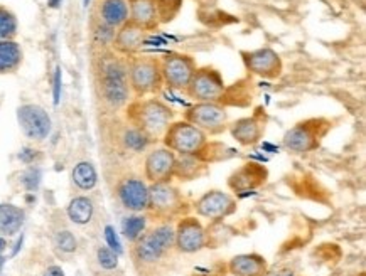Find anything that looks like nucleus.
I'll use <instances>...</instances> for the list:
<instances>
[{
  "instance_id": "obj_23",
  "label": "nucleus",
  "mask_w": 366,
  "mask_h": 276,
  "mask_svg": "<svg viewBox=\"0 0 366 276\" xmlns=\"http://www.w3.org/2000/svg\"><path fill=\"white\" fill-rule=\"evenodd\" d=\"M22 63V49L14 39L0 41V74L14 73Z\"/></svg>"
},
{
  "instance_id": "obj_16",
  "label": "nucleus",
  "mask_w": 366,
  "mask_h": 276,
  "mask_svg": "<svg viewBox=\"0 0 366 276\" xmlns=\"http://www.w3.org/2000/svg\"><path fill=\"white\" fill-rule=\"evenodd\" d=\"M206 245V232L192 218H186L176 229V245L181 252H196Z\"/></svg>"
},
{
  "instance_id": "obj_24",
  "label": "nucleus",
  "mask_w": 366,
  "mask_h": 276,
  "mask_svg": "<svg viewBox=\"0 0 366 276\" xmlns=\"http://www.w3.org/2000/svg\"><path fill=\"white\" fill-rule=\"evenodd\" d=\"M68 216L74 224H88L93 218V203L88 198H74L68 205Z\"/></svg>"
},
{
  "instance_id": "obj_4",
  "label": "nucleus",
  "mask_w": 366,
  "mask_h": 276,
  "mask_svg": "<svg viewBox=\"0 0 366 276\" xmlns=\"http://www.w3.org/2000/svg\"><path fill=\"white\" fill-rule=\"evenodd\" d=\"M164 143L169 150L179 155H196L203 152V148L208 143V135L201 132L198 126H194L189 121H172L169 125L167 132L164 133Z\"/></svg>"
},
{
  "instance_id": "obj_2",
  "label": "nucleus",
  "mask_w": 366,
  "mask_h": 276,
  "mask_svg": "<svg viewBox=\"0 0 366 276\" xmlns=\"http://www.w3.org/2000/svg\"><path fill=\"white\" fill-rule=\"evenodd\" d=\"M129 116L134 126L142 130L150 140L162 138L169 125L174 121V111L171 106L156 96L139 98L137 101L130 105Z\"/></svg>"
},
{
  "instance_id": "obj_5",
  "label": "nucleus",
  "mask_w": 366,
  "mask_h": 276,
  "mask_svg": "<svg viewBox=\"0 0 366 276\" xmlns=\"http://www.w3.org/2000/svg\"><path fill=\"white\" fill-rule=\"evenodd\" d=\"M176 245V229L169 224L159 226L135 241L134 255L142 263L152 265Z\"/></svg>"
},
{
  "instance_id": "obj_3",
  "label": "nucleus",
  "mask_w": 366,
  "mask_h": 276,
  "mask_svg": "<svg viewBox=\"0 0 366 276\" xmlns=\"http://www.w3.org/2000/svg\"><path fill=\"white\" fill-rule=\"evenodd\" d=\"M127 73H129L130 90L137 100L161 93L164 79L159 59L149 56H137V58L132 56L130 61H127Z\"/></svg>"
},
{
  "instance_id": "obj_27",
  "label": "nucleus",
  "mask_w": 366,
  "mask_h": 276,
  "mask_svg": "<svg viewBox=\"0 0 366 276\" xmlns=\"http://www.w3.org/2000/svg\"><path fill=\"white\" fill-rule=\"evenodd\" d=\"M122 138H124L125 147L132 152H142L150 143V138L142 132V130H139L137 126H130V128H127Z\"/></svg>"
},
{
  "instance_id": "obj_31",
  "label": "nucleus",
  "mask_w": 366,
  "mask_h": 276,
  "mask_svg": "<svg viewBox=\"0 0 366 276\" xmlns=\"http://www.w3.org/2000/svg\"><path fill=\"white\" fill-rule=\"evenodd\" d=\"M98 263H100L102 268L105 270H114L119 265V255L115 251H112L110 247L102 246L98 250Z\"/></svg>"
},
{
  "instance_id": "obj_21",
  "label": "nucleus",
  "mask_w": 366,
  "mask_h": 276,
  "mask_svg": "<svg viewBox=\"0 0 366 276\" xmlns=\"http://www.w3.org/2000/svg\"><path fill=\"white\" fill-rule=\"evenodd\" d=\"M229 273L233 276H265L267 263L258 255H240L229 261Z\"/></svg>"
},
{
  "instance_id": "obj_36",
  "label": "nucleus",
  "mask_w": 366,
  "mask_h": 276,
  "mask_svg": "<svg viewBox=\"0 0 366 276\" xmlns=\"http://www.w3.org/2000/svg\"><path fill=\"white\" fill-rule=\"evenodd\" d=\"M56 78H54V105L59 103V96H61V73L59 69H56Z\"/></svg>"
},
{
  "instance_id": "obj_40",
  "label": "nucleus",
  "mask_w": 366,
  "mask_h": 276,
  "mask_svg": "<svg viewBox=\"0 0 366 276\" xmlns=\"http://www.w3.org/2000/svg\"><path fill=\"white\" fill-rule=\"evenodd\" d=\"M129 2H130V0H129Z\"/></svg>"
},
{
  "instance_id": "obj_9",
  "label": "nucleus",
  "mask_w": 366,
  "mask_h": 276,
  "mask_svg": "<svg viewBox=\"0 0 366 276\" xmlns=\"http://www.w3.org/2000/svg\"><path fill=\"white\" fill-rule=\"evenodd\" d=\"M17 120L22 133L36 142L48 138L51 133V118L48 111L39 105H22L17 110Z\"/></svg>"
},
{
  "instance_id": "obj_7",
  "label": "nucleus",
  "mask_w": 366,
  "mask_h": 276,
  "mask_svg": "<svg viewBox=\"0 0 366 276\" xmlns=\"http://www.w3.org/2000/svg\"><path fill=\"white\" fill-rule=\"evenodd\" d=\"M184 120L206 135H219L228 126V111L222 103H196L186 111Z\"/></svg>"
},
{
  "instance_id": "obj_15",
  "label": "nucleus",
  "mask_w": 366,
  "mask_h": 276,
  "mask_svg": "<svg viewBox=\"0 0 366 276\" xmlns=\"http://www.w3.org/2000/svg\"><path fill=\"white\" fill-rule=\"evenodd\" d=\"M234 209V200L229 194L219 193V190H213V193L204 194L198 203H196V213L199 216L211 221H218V219L227 218L232 214Z\"/></svg>"
},
{
  "instance_id": "obj_38",
  "label": "nucleus",
  "mask_w": 366,
  "mask_h": 276,
  "mask_svg": "<svg viewBox=\"0 0 366 276\" xmlns=\"http://www.w3.org/2000/svg\"><path fill=\"white\" fill-rule=\"evenodd\" d=\"M6 250V240H4L2 236H0V252Z\"/></svg>"
},
{
  "instance_id": "obj_8",
  "label": "nucleus",
  "mask_w": 366,
  "mask_h": 276,
  "mask_svg": "<svg viewBox=\"0 0 366 276\" xmlns=\"http://www.w3.org/2000/svg\"><path fill=\"white\" fill-rule=\"evenodd\" d=\"M161 64V74L164 84L176 91H186L192 74H194L196 66L194 59L191 56L182 53H171L159 61Z\"/></svg>"
},
{
  "instance_id": "obj_6",
  "label": "nucleus",
  "mask_w": 366,
  "mask_h": 276,
  "mask_svg": "<svg viewBox=\"0 0 366 276\" xmlns=\"http://www.w3.org/2000/svg\"><path fill=\"white\" fill-rule=\"evenodd\" d=\"M224 91H227L224 79L213 68L196 69L186 88V95L196 103H219Z\"/></svg>"
},
{
  "instance_id": "obj_22",
  "label": "nucleus",
  "mask_w": 366,
  "mask_h": 276,
  "mask_svg": "<svg viewBox=\"0 0 366 276\" xmlns=\"http://www.w3.org/2000/svg\"><path fill=\"white\" fill-rule=\"evenodd\" d=\"M24 224V210L12 204H0V235L14 236Z\"/></svg>"
},
{
  "instance_id": "obj_28",
  "label": "nucleus",
  "mask_w": 366,
  "mask_h": 276,
  "mask_svg": "<svg viewBox=\"0 0 366 276\" xmlns=\"http://www.w3.org/2000/svg\"><path fill=\"white\" fill-rule=\"evenodd\" d=\"M17 34V17L7 7L0 6V41L14 39Z\"/></svg>"
},
{
  "instance_id": "obj_32",
  "label": "nucleus",
  "mask_w": 366,
  "mask_h": 276,
  "mask_svg": "<svg viewBox=\"0 0 366 276\" xmlns=\"http://www.w3.org/2000/svg\"><path fill=\"white\" fill-rule=\"evenodd\" d=\"M56 246L58 250H61L63 252H73L76 251V237H74L69 231H59L58 235L54 237Z\"/></svg>"
},
{
  "instance_id": "obj_26",
  "label": "nucleus",
  "mask_w": 366,
  "mask_h": 276,
  "mask_svg": "<svg viewBox=\"0 0 366 276\" xmlns=\"http://www.w3.org/2000/svg\"><path fill=\"white\" fill-rule=\"evenodd\" d=\"M264 170H260V168H257L255 165H248L233 177L232 185L237 187V189H248V187L262 184V182H264Z\"/></svg>"
},
{
  "instance_id": "obj_35",
  "label": "nucleus",
  "mask_w": 366,
  "mask_h": 276,
  "mask_svg": "<svg viewBox=\"0 0 366 276\" xmlns=\"http://www.w3.org/2000/svg\"><path fill=\"white\" fill-rule=\"evenodd\" d=\"M36 157H37V150H32V148H24V150L19 153V158L26 163H32Z\"/></svg>"
},
{
  "instance_id": "obj_30",
  "label": "nucleus",
  "mask_w": 366,
  "mask_h": 276,
  "mask_svg": "<svg viewBox=\"0 0 366 276\" xmlns=\"http://www.w3.org/2000/svg\"><path fill=\"white\" fill-rule=\"evenodd\" d=\"M115 29H112V27L105 26L103 22H98V26L95 27V42L98 46H102V48H107V46L114 44V39H115Z\"/></svg>"
},
{
  "instance_id": "obj_34",
  "label": "nucleus",
  "mask_w": 366,
  "mask_h": 276,
  "mask_svg": "<svg viewBox=\"0 0 366 276\" xmlns=\"http://www.w3.org/2000/svg\"><path fill=\"white\" fill-rule=\"evenodd\" d=\"M105 237H107V242H109V247L112 251H115L117 255H120L122 252V245L119 241V236H117L115 229L112 226H107L105 228Z\"/></svg>"
},
{
  "instance_id": "obj_37",
  "label": "nucleus",
  "mask_w": 366,
  "mask_h": 276,
  "mask_svg": "<svg viewBox=\"0 0 366 276\" xmlns=\"http://www.w3.org/2000/svg\"><path fill=\"white\" fill-rule=\"evenodd\" d=\"M44 276H64V273H63V270L59 268V266H51V268L46 270Z\"/></svg>"
},
{
  "instance_id": "obj_17",
  "label": "nucleus",
  "mask_w": 366,
  "mask_h": 276,
  "mask_svg": "<svg viewBox=\"0 0 366 276\" xmlns=\"http://www.w3.org/2000/svg\"><path fill=\"white\" fill-rule=\"evenodd\" d=\"M119 199L124 208L134 213L149 209V187L140 179H125L119 185Z\"/></svg>"
},
{
  "instance_id": "obj_19",
  "label": "nucleus",
  "mask_w": 366,
  "mask_h": 276,
  "mask_svg": "<svg viewBox=\"0 0 366 276\" xmlns=\"http://www.w3.org/2000/svg\"><path fill=\"white\" fill-rule=\"evenodd\" d=\"M264 121L258 116H248V118L234 121L229 132L240 145H255L264 135Z\"/></svg>"
},
{
  "instance_id": "obj_18",
  "label": "nucleus",
  "mask_w": 366,
  "mask_h": 276,
  "mask_svg": "<svg viewBox=\"0 0 366 276\" xmlns=\"http://www.w3.org/2000/svg\"><path fill=\"white\" fill-rule=\"evenodd\" d=\"M130 16L129 21L134 22L145 31H152L159 26V21L162 17L161 4L159 0H130Z\"/></svg>"
},
{
  "instance_id": "obj_25",
  "label": "nucleus",
  "mask_w": 366,
  "mask_h": 276,
  "mask_svg": "<svg viewBox=\"0 0 366 276\" xmlns=\"http://www.w3.org/2000/svg\"><path fill=\"white\" fill-rule=\"evenodd\" d=\"M97 170L90 162H79L78 165L73 168V182L79 187V189L90 190L97 185Z\"/></svg>"
},
{
  "instance_id": "obj_39",
  "label": "nucleus",
  "mask_w": 366,
  "mask_h": 276,
  "mask_svg": "<svg viewBox=\"0 0 366 276\" xmlns=\"http://www.w3.org/2000/svg\"><path fill=\"white\" fill-rule=\"evenodd\" d=\"M265 276H284V275H282V271H279V273L275 271V273H265Z\"/></svg>"
},
{
  "instance_id": "obj_14",
  "label": "nucleus",
  "mask_w": 366,
  "mask_h": 276,
  "mask_svg": "<svg viewBox=\"0 0 366 276\" xmlns=\"http://www.w3.org/2000/svg\"><path fill=\"white\" fill-rule=\"evenodd\" d=\"M145 39H147V31L129 21L117 29L114 44L112 46H114V49L119 54L132 58V56H135L142 49Z\"/></svg>"
},
{
  "instance_id": "obj_1",
  "label": "nucleus",
  "mask_w": 366,
  "mask_h": 276,
  "mask_svg": "<svg viewBox=\"0 0 366 276\" xmlns=\"http://www.w3.org/2000/svg\"><path fill=\"white\" fill-rule=\"evenodd\" d=\"M98 76H100V91L112 108H122L130 101L132 90L129 84L127 73V61L115 54L102 56L98 64Z\"/></svg>"
},
{
  "instance_id": "obj_20",
  "label": "nucleus",
  "mask_w": 366,
  "mask_h": 276,
  "mask_svg": "<svg viewBox=\"0 0 366 276\" xmlns=\"http://www.w3.org/2000/svg\"><path fill=\"white\" fill-rule=\"evenodd\" d=\"M130 7L129 0H102L100 4V22L112 29H119L129 22Z\"/></svg>"
},
{
  "instance_id": "obj_33",
  "label": "nucleus",
  "mask_w": 366,
  "mask_h": 276,
  "mask_svg": "<svg viewBox=\"0 0 366 276\" xmlns=\"http://www.w3.org/2000/svg\"><path fill=\"white\" fill-rule=\"evenodd\" d=\"M39 182H41V170H39V168L31 167L29 170H27L26 174L22 175V184H24L27 190H36L37 185H39Z\"/></svg>"
},
{
  "instance_id": "obj_11",
  "label": "nucleus",
  "mask_w": 366,
  "mask_h": 276,
  "mask_svg": "<svg viewBox=\"0 0 366 276\" xmlns=\"http://www.w3.org/2000/svg\"><path fill=\"white\" fill-rule=\"evenodd\" d=\"M321 120H307L292 126L284 135L285 148H289V150L295 153H304L316 148L319 138H321Z\"/></svg>"
},
{
  "instance_id": "obj_10",
  "label": "nucleus",
  "mask_w": 366,
  "mask_h": 276,
  "mask_svg": "<svg viewBox=\"0 0 366 276\" xmlns=\"http://www.w3.org/2000/svg\"><path fill=\"white\" fill-rule=\"evenodd\" d=\"M243 63L245 68L255 76L265 79H275L282 74L284 64L280 56L270 48H260L250 53H243Z\"/></svg>"
},
{
  "instance_id": "obj_13",
  "label": "nucleus",
  "mask_w": 366,
  "mask_h": 276,
  "mask_svg": "<svg viewBox=\"0 0 366 276\" xmlns=\"http://www.w3.org/2000/svg\"><path fill=\"white\" fill-rule=\"evenodd\" d=\"M181 195L167 182L152 184L149 189V208L159 216H172L181 209Z\"/></svg>"
},
{
  "instance_id": "obj_12",
  "label": "nucleus",
  "mask_w": 366,
  "mask_h": 276,
  "mask_svg": "<svg viewBox=\"0 0 366 276\" xmlns=\"http://www.w3.org/2000/svg\"><path fill=\"white\" fill-rule=\"evenodd\" d=\"M176 153L169 150L167 147H161L152 150L145 158V177L152 184H161L167 182L174 175L176 167Z\"/></svg>"
},
{
  "instance_id": "obj_29",
  "label": "nucleus",
  "mask_w": 366,
  "mask_h": 276,
  "mask_svg": "<svg viewBox=\"0 0 366 276\" xmlns=\"http://www.w3.org/2000/svg\"><path fill=\"white\" fill-rule=\"evenodd\" d=\"M145 224H147V221H145L144 216H130L124 219V223H122V231H124V236L127 240L135 242L142 236Z\"/></svg>"
}]
</instances>
